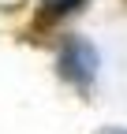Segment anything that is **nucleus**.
<instances>
[{
  "label": "nucleus",
  "mask_w": 127,
  "mask_h": 134,
  "mask_svg": "<svg viewBox=\"0 0 127 134\" xmlns=\"http://www.w3.org/2000/svg\"><path fill=\"white\" fill-rule=\"evenodd\" d=\"M60 71H64V78H71V82H78V86H86V82L97 75V52H93V45L82 41V37H71L67 45H64Z\"/></svg>",
  "instance_id": "1"
},
{
  "label": "nucleus",
  "mask_w": 127,
  "mask_h": 134,
  "mask_svg": "<svg viewBox=\"0 0 127 134\" xmlns=\"http://www.w3.org/2000/svg\"><path fill=\"white\" fill-rule=\"evenodd\" d=\"M45 11H52V15H64V11H71L75 4H82V0H41Z\"/></svg>",
  "instance_id": "2"
}]
</instances>
